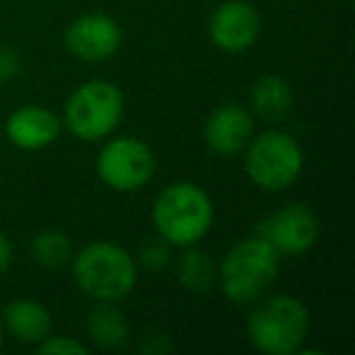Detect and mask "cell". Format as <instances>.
Masks as SVG:
<instances>
[{
	"mask_svg": "<svg viewBox=\"0 0 355 355\" xmlns=\"http://www.w3.org/2000/svg\"><path fill=\"white\" fill-rule=\"evenodd\" d=\"M0 321H3V329L17 340V343L25 345H37L51 334V311L49 306H44L42 302L30 300V297H20V300H12L3 306L0 311Z\"/></svg>",
	"mask_w": 355,
	"mask_h": 355,
	"instance_id": "4fadbf2b",
	"label": "cell"
},
{
	"mask_svg": "<svg viewBox=\"0 0 355 355\" xmlns=\"http://www.w3.org/2000/svg\"><path fill=\"white\" fill-rule=\"evenodd\" d=\"M137 263H141L148 270H163V268H168L173 263V246L168 241H163L161 236L148 239L139 248Z\"/></svg>",
	"mask_w": 355,
	"mask_h": 355,
	"instance_id": "ac0fdd59",
	"label": "cell"
},
{
	"mask_svg": "<svg viewBox=\"0 0 355 355\" xmlns=\"http://www.w3.org/2000/svg\"><path fill=\"white\" fill-rule=\"evenodd\" d=\"M40 355H88V345L73 336H54L49 334L42 343H37Z\"/></svg>",
	"mask_w": 355,
	"mask_h": 355,
	"instance_id": "d6986e66",
	"label": "cell"
},
{
	"mask_svg": "<svg viewBox=\"0 0 355 355\" xmlns=\"http://www.w3.org/2000/svg\"><path fill=\"white\" fill-rule=\"evenodd\" d=\"M295 107V88L277 73H263L251 85V112L266 122H282Z\"/></svg>",
	"mask_w": 355,
	"mask_h": 355,
	"instance_id": "9a60e30c",
	"label": "cell"
},
{
	"mask_svg": "<svg viewBox=\"0 0 355 355\" xmlns=\"http://www.w3.org/2000/svg\"><path fill=\"white\" fill-rule=\"evenodd\" d=\"M64 122L49 107L22 105L6 119V137L20 151H44L61 137Z\"/></svg>",
	"mask_w": 355,
	"mask_h": 355,
	"instance_id": "7c38bea8",
	"label": "cell"
},
{
	"mask_svg": "<svg viewBox=\"0 0 355 355\" xmlns=\"http://www.w3.org/2000/svg\"><path fill=\"white\" fill-rule=\"evenodd\" d=\"M261 15L248 0H224L214 8L207 22L209 42L219 51L243 54L261 37Z\"/></svg>",
	"mask_w": 355,
	"mask_h": 355,
	"instance_id": "30bf717a",
	"label": "cell"
},
{
	"mask_svg": "<svg viewBox=\"0 0 355 355\" xmlns=\"http://www.w3.org/2000/svg\"><path fill=\"white\" fill-rule=\"evenodd\" d=\"M256 134V114L239 103L219 105L205 122V144L217 156H239Z\"/></svg>",
	"mask_w": 355,
	"mask_h": 355,
	"instance_id": "8fae6325",
	"label": "cell"
},
{
	"mask_svg": "<svg viewBox=\"0 0 355 355\" xmlns=\"http://www.w3.org/2000/svg\"><path fill=\"white\" fill-rule=\"evenodd\" d=\"M95 173L114 193H137L156 175V153L139 137H114L100 148Z\"/></svg>",
	"mask_w": 355,
	"mask_h": 355,
	"instance_id": "52a82bcc",
	"label": "cell"
},
{
	"mask_svg": "<svg viewBox=\"0 0 355 355\" xmlns=\"http://www.w3.org/2000/svg\"><path fill=\"white\" fill-rule=\"evenodd\" d=\"M71 275L88 300L119 304L137 287L139 263L119 243L93 241L71 256Z\"/></svg>",
	"mask_w": 355,
	"mask_h": 355,
	"instance_id": "3957f363",
	"label": "cell"
},
{
	"mask_svg": "<svg viewBox=\"0 0 355 355\" xmlns=\"http://www.w3.org/2000/svg\"><path fill=\"white\" fill-rule=\"evenodd\" d=\"M280 275V253L263 236L236 241L222 263H217V282L227 302L239 306L253 304L263 297Z\"/></svg>",
	"mask_w": 355,
	"mask_h": 355,
	"instance_id": "277c9868",
	"label": "cell"
},
{
	"mask_svg": "<svg viewBox=\"0 0 355 355\" xmlns=\"http://www.w3.org/2000/svg\"><path fill=\"white\" fill-rule=\"evenodd\" d=\"M248 306L246 336L253 350L263 355H295L304 348L311 331V314L300 297L266 292Z\"/></svg>",
	"mask_w": 355,
	"mask_h": 355,
	"instance_id": "6da1fadb",
	"label": "cell"
},
{
	"mask_svg": "<svg viewBox=\"0 0 355 355\" xmlns=\"http://www.w3.org/2000/svg\"><path fill=\"white\" fill-rule=\"evenodd\" d=\"M124 119V93L114 83L93 78L69 95L64 127L80 141H103Z\"/></svg>",
	"mask_w": 355,
	"mask_h": 355,
	"instance_id": "8992f818",
	"label": "cell"
},
{
	"mask_svg": "<svg viewBox=\"0 0 355 355\" xmlns=\"http://www.w3.org/2000/svg\"><path fill=\"white\" fill-rule=\"evenodd\" d=\"M30 251L37 266L51 268V270L64 268L66 263H71V256H73L71 239L64 232H59V229H44V232L35 234Z\"/></svg>",
	"mask_w": 355,
	"mask_h": 355,
	"instance_id": "e0dca14e",
	"label": "cell"
},
{
	"mask_svg": "<svg viewBox=\"0 0 355 355\" xmlns=\"http://www.w3.org/2000/svg\"><path fill=\"white\" fill-rule=\"evenodd\" d=\"M6 345V329H3V321H0V350Z\"/></svg>",
	"mask_w": 355,
	"mask_h": 355,
	"instance_id": "7402d4cb",
	"label": "cell"
},
{
	"mask_svg": "<svg viewBox=\"0 0 355 355\" xmlns=\"http://www.w3.org/2000/svg\"><path fill=\"white\" fill-rule=\"evenodd\" d=\"M12 256H15V251H12V241H10V236H8L6 232H0V275H3V272L10 270V266H12Z\"/></svg>",
	"mask_w": 355,
	"mask_h": 355,
	"instance_id": "44dd1931",
	"label": "cell"
},
{
	"mask_svg": "<svg viewBox=\"0 0 355 355\" xmlns=\"http://www.w3.org/2000/svg\"><path fill=\"white\" fill-rule=\"evenodd\" d=\"M178 282L190 292H207L217 282V261L212 253L198 246L183 248V253L173 258Z\"/></svg>",
	"mask_w": 355,
	"mask_h": 355,
	"instance_id": "2e32d148",
	"label": "cell"
},
{
	"mask_svg": "<svg viewBox=\"0 0 355 355\" xmlns=\"http://www.w3.org/2000/svg\"><path fill=\"white\" fill-rule=\"evenodd\" d=\"M243 171L256 188L282 193L300 180L304 171V151L290 132L266 129L253 134L243 148Z\"/></svg>",
	"mask_w": 355,
	"mask_h": 355,
	"instance_id": "5b68a950",
	"label": "cell"
},
{
	"mask_svg": "<svg viewBox=\"0 0 355 355\" xmlns=\"http://www.w3.org/2000/svg\"><path fill=\"white\" fill-rule=\"evenodd\" d=\"M122 27L112 15L105 12H85L66 27L64 44L71 56L88 64L107 61L122 49Z\"/></svg>",
	"mask_w": 355,
	"mask_h": 355,
	"instance_id": "9c48e42d",
	"label": "cell"
},
{
	"mask_svg": "<svg viewBox=\"0 0 355 355\" xmlns=\"http://www.w3.org/2000/svg\"><path fill=\"white\" fill-rule=\"evenodd\" d=\"M85 334L95 348L119 350L132 340V326L114 302H95L85 319Z\"/></svg>",
	"mask_w": 355,
	"mask_h": 355,
	"instance_id": "5bb4252c",
	"label": "cell"
},
{
	"mask_svg": "<svg viewBox=\"0 0 355 355\" xmlns=\"http://www.w3.org/2000/svg\"><path fill=\"white\" fill-rule=\"evenodd\" d=\"M151 224L156 236L173 248L198 246L214 224V202L205 188L190 180H178L156 195Z\"/></svg>",
	"mask_w": 355,
	"mask_h": 355,
	"instance_id": "7a4b0ae2",
	"label": "cell"
},
{
	"mask_svg": "<svg viewBox=\"0 0 355 355\" xmlns=\"http://www.w3.org/2000/svg\"><path fill=\"white\" fill-rule=\"evenodd\" d=\"M321 224L311 207L302 202L282 205L263 219L258 236H263L280 256H302L319 241Z\"/></svg>",
	"mask_w": 355,
	"mask_h": 355,
	"instance_id": "ba28073f",
	"label": "cell"
},
{
	"mask_svg": "<svg viewBox=\"0 0 355 355\" xmlns=\"http://www.w3.org/2000/svg\"><path fill=\"white\" fill-rule=\"evenodd\" d=\"M22 71V59L12 46H0V85L10 83L12 78H17Z\"/></svg>",
	"mask_w": 355,
	"mask_h": 355,
	"instance_id": "ffe728a7",
	"label": "cell"
}]
</instances>
